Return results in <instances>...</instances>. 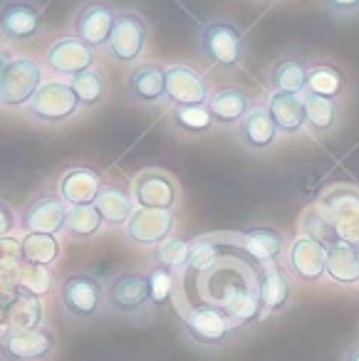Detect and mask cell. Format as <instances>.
Instances as JSON below:
<instances>
[{
	"label": "cell",
	"instance_id": "obj_1",
	"mask_svg": "<svg viewBox=\"0 0 359 361\" xmlns=\"http://www.w3.org/2000/svg\"><path fill=\"white\" fill-rule=\"evenodd\" d=\"M199 57L218 72H235L248 57L245 32L228 18H211L199 30Z\"/></svg>",
	"mask_w": 359,
	"mask_h": 361
},
{
	"label": "cell",
	"instance_id": "obj_2",
	"mask_svg": "<svg viewBox=\"0 0 359 361\" xmlns=\"http://www.w3.org/2000/svg\"><path fill=\"white\" fill-rule=\"evenodd\" d=\"M57 302L72 322L100 319L107 312V285L92 272H70L57 282Z\"/></svg>",
	"mask_w": 359,
	"mask_h": 361
},
{
	"label": "cell",
	"instance_id": "obj_3",
	"mask_svg": "<svg viewBox=\"0 0 359 361\" xmlns=\"http://www.w3.org/2000/svg\"><path fill=\"white\" fill-rule=\"evenodd\" d=\"M47 82L42 60L30 55H18L0 65V106L6 111H25L33 97Z\"/></svg>",
	"mask_w": 359,
	"mask_h": 361
},
{
	"label": "cell",
	"instance_id": "obj_4",
	"mask_svg": "<svg viewBox=\"0 0 359 361\" xmlns=\"http://www.w3.org/2000/svg\"><path fill=\"white\" fill-rule=\"evenodd\" d=\"M184 334L186 339L194 346L206 351L223 349L225 344H230L235 329H238V322L230 314L228 310L218 305H201L194 307L184 314Z\"/></svg>",
	"mask_w": 359,
	"mask_h": 361
},
{
	"label": "cell",
	"instance_id": "obj_5",
	"mask_svg": "<svg viewBox=\"0 0 359 361\" xmlns=\"http://www.w3.org/2000/svg\"><path fill=\"white\" fill-rule=\"evenodd\" d=\"M82 104L77 99V92L67 80L47 77V82L40 87L33 102L25 106V116L37 126H60L67 124L80 114Z\"/></svg>",
	"mask_w": 359,
	"mask_h": 361
},
{
	"label": "cell",
	"instance_id": "obj_6",
	"mask_svg": "<svg viewBox=\"0 0 359 361\" xmlns=\"http://www.w3.org/2000/svg\"><path fill=\"white\" fill-rule=\"evenodd\" d=\"M107 310L124 319H144L154 310L149 272L126 270L112 277L107 285Z\"/></svg>",
	"mask_w": 359,
	"mask_h": 361
},
{
	"label": "cell",
	"instance_id": "obj_7",
	"mask_svg": "<svg viewBox=\"0 0 359 361\" xmlns=\"http://www.w3.org/2000/svg\"><path fill=\"white\" fill-rule=\"evenodd\" d=\"M146 47H149V23L136 11H119L114 23V30L107 42L105 52L114 65L134 67L144 62Z\"/></svg>",
	"mask_w": 359,
	"mask_h": 361
},
{
	"label": "cell",
	"instance_id": "obj_8",
	"mask_svg": "<svg viewBox=\"0 0 359 361\" xmlns=\"http://www.w3.org/2000/svg\"><path fill=\"white\" fill-rule=\"evenodd\" d=\"M55 326L45 324L37 329H3L0 356L3 361H50L57 354Z\"/></svg>",
	"mask_w": 359,
	"mask_h": 361
},
{
	"label": "cell",
	"instance_id": "obj_9",
	"mask_svg": "<svg viewBox=\"0 0 359 361\" xmlns=\"http://www.w3.org/2000/svg\"><path fill=\"white\" fill-rule=\"evenodd\" d=\"M42 65H45L47 77L72 80V77L82 75L97 65V50L82 42L80 37L65 35L47 45L45 55H42Z\"/></svg>",
	"mask_w": 359,
	"mask_h": 361
},
{
	"label": "cell",
	"instance_id": "obj_10",
	"mask_svg": "<svg viewBox=\"0 0 359 361\" xmlns=\"http://www.w3.org/2000/svg\"><path fill=\"white\" fill-rule=\"evenodd\" d=\"M131 196L136 208H154V211H176L181 203V186L169 171L144 169L131 178Z\"/></svg>",
	"mask_w": 359,
	"mask_h": 361
},
{
	"label": "cell",
	"instance_id": "obj_11",
	"mask_svg": "<svg viewBox=\"0 0 359 361\" xmlns=\"http://www.w3.org/2000/svg\"><path fill=\"white\" fill-rule=\"evenodd\" d=\"M283 265L298 285H319L327 277V245L307 235L293 238Z\"/></svg>",
	"mask_w": 359,
	"mask_h": 361
},
{
	"label": "cell",
	"instance_id": "obj_12",
	"mask_svg": "<svg viewBox=\"0 0 359 361\" xmlns=\"http://www.w3.org/2000/svg\"><path fill=\"white\" fill-rule=\"evenodd\" d=\"M319 211L332 223L339 240L359 247V191L349 186H334L319 198Z\"/></svg>",
	"mask_w": 359,
	"mask_h": 361
},
{
	"label": "cell",
	"instance_id": "obj_13",
	"mask_svg": "<svg viewBox=\"0 0 359 361\" xmlns=\"http://www.w3.org/2000/svg\"><path fill=\"white\" fill-rule=\"evenodd\" d=\"M117 16H119V11L110 6L107 0H87L72 16L70 30L72 35L80 37L82 42H87L95 50H105L112 37V30H114Z\"/></svg>",
	"mask_w": 359,
	"mask_h": 361
},
{
	"label": "cell",
	"instance_id": "obj_14",
	"mask_svg": "<svg viewBox=\"0 0 359 361\" xmlns=\"http://www.w3.org/2000/svg\"><path fill=\"white\" fill-rule=\"evenodd\" d=\"M176 211H154V208H136L134 216L124 226V238L129 245L141 250H156L161 243L174 238Z\"/></svg>",
	"mask_w": 359,
	"mask_h": 361
},
{
	"label": "cell",
	"instance_id": "obj_15",
	"mask_svg": "<svg viewBox=\"0 0 359 361\" xmlns=\"http://www.w3.org/2000/svg\"><path fill=\"white\" fill-rule=\"evenodd\" d=\"M126 97L139 106H161L169 102L166 92V67L161 62L144 60L139 65L129 67L126 72Z\"/></svg>",
	"mask_w": 359,
	"mask_h": 361
},
{
	"label": "cell",
	"instance_id": "obj_16",
	"mask_svg": "<svg viewBox=\"0 0 359 361\" xmlns=\"http://www.w3.org/2000/svg\"><path fill=\"white\" fill-rule=\"evenodd\" d=\"M166 92H169L171 106H204L213 94L208 77L184 62H174L166 67Z\"/></svg>",
	"mask_w": 359,
	"mask_h": 361
},
{
	"label": "cell",
	"instance_id": "obj_17",
	"mask_svg": "<svg viewBox=\"0 0 359 361\" xmlns=\"http://www.w3.org/2000/svg\"><path fill=\"white\" fill-rule=\"evenodd\" d=\"M70 206L57 193H42L33 198L20 213L23 233H47V235H62L67 223Z\"/></svg>",
	"mask_w": 359,
	"mask_h": 361
},
{
	"label": "cell",
	"instance_id": "obj_18",
	"mask_svg": "<svg viewBox=\"0 0 359 361\" xmlns=\"http://www.w3.org/2000/svg\"><path fill=\"white\" fill-rule=\"evenodd\" d=\"M105 176L90 166H70L57 178L55 193L67 203V206H95L105 188Z\"/></svg>",
	"mask_w": 359,
	"mask_h": 361
},
{
	"label": "cell",
	"instance_id": "obj_19",
	"mask_svg": "<svg viewBox=\"0 0 359 361\" xmlns=\"http://www.w3.org/2000/svg\"><path fill=\"white\" fill-rule=\"evenodd\" d=\"M293 277L285 270L283 262L275 265H263L258 277V302H260V317H275L285 312L293 300Z\"/></svg>",
	"mask_w": 359,
	"mask_h": 361
},
{
	"label": "cell",
	"instance_id": "obj_20",
	"mask_svg": "<svg viewBox=\"0 0 359 361\" xmlns=\"http://www.w3.org/2000/svg\"><path fill=\"white\" fill-rule=\"evenodd\" d=\"M235 136H238L240 146L248 149L250 154H265V151H270L278 144L280 131L275 126L265 102H253L245 119L235 126Z\"/></svg>",
	"mask_w": 359,
	"mask_h": 361
},
{
	"label": "cell",
	"instance_id": "obj_21",
	"mask_svg": "<svg viewBox=\"0 0 359 361\" xmlns=\"http://www.w3.org/2000/svg\"><path fill=\"white\" fill-rule=\"evenodd\" d=\"M42 30V11L33 0H11L0 13V32L3 42L33 40Z\"/></svg>",
	"mask_w": 359,
	"mask_h": 361
},
{
	"label": "cell",
	"instance_id": "obj_22",
	"mask_svg": "<svg viewBox=\"0 0 359 361\" xmlns=\"http://www.w3.org/2000/svg\"><path fill=\"white\" fill-rule=\"evenodd\" d=\"M253 106V97L235 85H223L213 90L206 102V109L213 116L216 126H238Z\"/></svg>",
	"mask_w": 359,
	"mask_h": 361
},
{
	"label": "cell",
	"instance_id": "obj_23",
	"mask_svg": "<svg viewBox=\"0 0 359 361\" xmlns=\"http://www.w3.org/2000/svg\"><path fill=\"white\" fill-rule=\"evenodd\" d=\"M95 208L100 211L105 228H110V231H124V226L129 223V218L136 211V201L131 196L129 186L110 180V183H105L100 198L95 201Z\"/></svg>",
	"mask_w": 359,
	"mask_h": 361
},
{
	"label": "cell",
	"instance_id": "obj_24",
	"mask_svg": "<svg viewBox=\"0 0 359 361\" xmlns=\"http://www.w3.org/2000/svg\"><path fill=\"white\" fill-rule=\"evenodd\" d=\"M45 324V307L40 297L20 290L3 295V329H37Z\"/></svg>",
	"mask_w": 359,
	"mask_h": 361
},
{
	"label": "cell",
	"instance_id": "obj_25",
	"mask_svg": "<svg viewBox=\"0 0 359 361\" xmlns=\"http://www.w3.org/2000/svg\"><path fill=\"white\" fill-rule=\"evenodd\" d=\"M243 245L250 255L263 265H275V262L285 260L290 243L285 238L283 231L273 226H250L248 231H243Z\"/></svg>",
	"mask_w": 359,
	"mask_h": 361
},
{
	"label": "cell",
	"instance_id": "obj_26",
	"mask_svg": "<svg viewBox=\"0 0 359 361\" xmlns=\"http://www.w3.org/2000/svg\"><path fill=\"white\" fill-rule=\"evenodd\" d=\"M265 106H268L280 136H295L300 131H305V94L270 92V97L265 99Z\"/></svg>",
	"mask_w": 359,
	"mask_h": 361
},
{
	"label": "cell",
	"instance_id": "obj_27",
	"mask_svg": "<svg viewBox=\"0 0 359 361\" xmlns=\"http://www.w3.org/2000/svg\"><path fill=\"white\" fill-rule=\"evenodd\" d=\"M310 75V62L298 55H283L270 65L265 85L270 92H295V94H305V85H307Z\"/></svg>",
	"mask_w": 359,
	"mask_h": 361
},
{
	"label": "cell",
	"instance_id": "obj_28",
	"mask_svg": "<svg viewBox=\"0 0 359 361\" xmlns=\"http://www.w3.org/2000/svg\"><path fill=\"white\" fill-rule=\"evenodd\" d=\"M327 280L337 287H359V247L337 240L327 247Z\"/></svg>",
	"mask_w": 359,
	"mask_h": 361
},
{
	"label": "cell",
	"instance_id": "obj_29",
	"mask_svg": "<svg viewBox=\"0 0 359 361\" xmlns=\"http://www.w3.org/2000/svg\"><path fill=\"white\" fill-rule=\"evenodd\" d=\"M339 119H342V106L337 99L305 94V131L310 136L314 139L329 136L339 126Z\"/></svg>",
	"mask_w": 359,
	"mask_h": 361
},
{
	"label": "cell",
	"instance_id": "obj_30",
	"mask_svg": "<svg viewBox=\"0 0 359 361\" xmlns=\"http://www.w3.org/2000/svg\"><path fill=\"white\" fill-rule=\"evenodd\" d=\"M349 82L344 77V72L337 65L329 62H314L310 65L307 85H305V94L312 97H327V99H342L347 92Z\"/></svg>",
	"mask_w": 359,
	"mask_h": 361
},
{
	"label": "cell",
	"instance_id": "obj_31",
	"mask_svg": "<svg viewBox=\"0 0 359 361\" xmlns=\"http://www.w3.org/2000/svg\"><path fill=\"white\" fill-rule=\"evenodd\" d=\"M20 250L23 262H28V265L52 267L62 255V243L57 235H47V233H23Z\"/></svg>",
	"mask_w": 359,
	"mask_h": 361
},
{
	"label": "cell",
	"instance_id": "obj_32",
	"mask_svg": "<svg viewBox=\"0 0 359 361\" xmlns=\"http://www.w3.org/2000/svg\"><path fill=\"white\" fill-rule=\"evenodd\" d=\"M102 231H105V221L95 206H72L62 235L70 243H85L95 240Z\"/></svg>",
	"mask_w": 359,
	"mask_h": 361
},
{
	"label": "cell",
	"instance_id": "obj_33",
	"mask_svg": "<svg viewBox=\"0 0 359 361\" xmlns=\"http://www.w3.org/2000/svg\"><path fill=\"white\" fill-rule=\"evenodd\" d=\"M169 121L174 126V131L184 136H208L213 131L216 121L208 114V109L204 106H171L169 109Z\"/></svg>",
	"mask_w": 359,
	"mask_h": 361
},
{
	"label": "cell",
	"instance_id": "obj_34",
	"mask_svg": "<svg viewBox=\"0 0 359 361\" xmlns=\"http://www.w3.org/2000/svg\"><path fill=\"white\" fill-rule=\"evenodd\" d=\"M72 85V90L77 92V99H80L82 109H95L100 106L102 102L107 99V80H105V72L100 67H90L87 72L82 75L72 77L67 80Z\"/></svg>",
	"mask_w": 359,
	"mask_h": 361
},
{
	"label": "cell",
	"instance_id": "obj_35",
	"mask_svg": "<svg viewBox=\"0 0 359 361\" xmlns=\"http://www.w3.org/2000/svg\"><path fill=\"white\" fill-rule=\"evenodd\" d=\"M18 290L45 300L52 290H57L55 270L47 265H28V262H23L20 277H18Z\"/></svg>",
	"mask_w": 359,
	"mask_h": 361
},
{
	"label": "cell",
	"instance_id": "obj_36",
	"mask_svg": "<svg viewBox=\"0 0 359 361\" xmlns=\"http://www.w3.org/2000/svg\"><path fill=\"white\" fill-rule=\"evenodd\" d=\"M191 245H194V240H186V238L174 235V238H169V240L161 243V245L156 247L151 262H156V265H164V267H169L171 272L181 275V272H186V265H189Z\"/></svg>",
	"mask_w": 359,
	"mask_h": 361
},
{
	"label": "cell",
	"instance_id": "obj_37",
	"mask_svg": "<svg viewBox=\"0 0 359 361\" xmlns=\"http://www.w3.org/2000/svg\"><path fill=\"white\" fill-rule=\"evenodd\" d=\"M302 235L312 238V240L322 243V245H327V247L339 240L337 233H334V228H332V223L324 218V213L319 211V206L310 208V211L302 216Z\"/></svg>",
	"mask_w": 359,
	"mask_h": 361
},
{
	"label": "cell",
	"instance_id": "obj_38",
	"mask_svg": "<svg viewBox=\"0 0 359 361\" xmlns=\"http://www.w3.org/2000/svg\"><path fill=\"white\" fill-rule=\"evenodd\" d=\"M149 285H151V300H154V307H164L166 302L174 295V282H176V272H171L169 267L156 265L151 262L149 265Z\"/></svg>",
	"mask_w": 359,
	"mask_h": 361
},
{
	"label": "cell",
	"instance_id": "obj_39",
	"mask_svg": "<svg viewBox=\"0 0 359 361\" xmlns=\"http://www.w3.org/2000/svg\"><path fill=\"white\" fill-rule=\"evenodd\" d=\"M218 262V250L208 238H196L194 245H191V257L186 270L189 272H208Z\"/></svg>",
	"mask_w": 359,
	"mask_h": 361
},
{
	"label": "cell",
	"instance_id": "obj_40",
	"mask_svg": "<svg viewBox=\"0 0 359 361\" xmlns=\"http://www.w3.org/2000/svg\"><path fill=\"white\" fill-rule=\"evenodd\" d=\"M18 233L23 235L20 216L8 206V201H3L0 203V240H3V238H16Z\"/></svg>",
	"mask_w": 359,
	"mask_h": 361
},
{
	"label": "cell",
	"instance_id": "obj_41",
	"mask_svg": "<svg viewBox=\"0 0 359 361\" xmlns=\"http://www.w3.org/2000/svg\"><path fill=\"white\" fill-rule=\"evenodd\" d=\"M322 8L334 18H354L359 16V0H319Z\"/></svg>",
	"mask_w": 359,
	"mask_h": 361
},
{
	"label": "cell",
	"instance_id": "obj_42",
	"mask_svg": "<svg viewBox=\"0 0 359 361\" xmlns=\"http://www.w3.org/2000/svg\"><path fill=\"white\" fill-rule=\"evenodd\" d=\"M342 361H359V341H357V344H352L347 351H344Z\"/></svg>",
	"mask_w": 359,
	"mask_h": 361
}]
</instances>
